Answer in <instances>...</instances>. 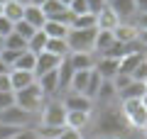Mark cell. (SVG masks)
<instances>
[{"mask_svg": "<svg viewBox=\"0 0 147 139\" xmlns=\"http://www.w3.org/2000/svg\"><path fill=\"white\" fill-rule=\"evenodd\" d=\"M42 32L49 37V39H66V34H69V27H66V25H61V22L47 20V22H44V27H42Z\"/></svg>", "mask_w": 147, "mask_h": 139, "instance_id": "22", "label": "cell"}, {"mask_svg": "<svg viewBox=\"0 0 147 139\" xmlns=\"http://www.w3.org/2000/svg\"><path fill=\"white\" fill-rule=\"evenodd\" d=\"M12 98H15V105H17V108H22L25 112H30V115H34V117H37V112L42 110L47 95L42 93V88L37 86V81H34L32 86L22 88V90H15V93H12Z\"/></svg>", "mask_w": 147, "mask_h": 139, "instance_id": "1", "label": "cell"}, {"mask_svg": "<svg viewBox=\"0 0 147 139\" xmlns=\"http://www.w3.org/2000/svg\"><path fill=\"white\" fill-rule=\"evenodd\" d=\"M44 3H47V0H30V5H37V7H42Z\"/></svg>", "mask_w": 147, "mask_h": 139, "instance_id": "42", "label": "cell"}, {"mask_svg": "<svg viewBox=\"0 0 147 139\" xmlns=\"http://www.w3.org/2000/svg\"><path fill=\"white\" fill-rule=\"evenodd\" d=\"M145 139H147V132H145Z\"/></svg>", "mask_w": 147, "mask_h": 139, "instance_id": "52", "label": "cell"}, {"mask_svg": "<svg viewBox=\"0 0 147 139\" xmlns=\"http://www.w3.org/2000/svg\"><path fill=\"white\" fill-rule=\"evenodd\" d=\"M108 7L115 12V17H118L120 22H130L132 17L137 15L135 0H108Z\"/></svg>", "mask_w": 147, "mask_h": 139, "instance_id": "8", "label": "cell"}, {"mask_svg": "<svg viewBox=\"0 0 147 139\" xmlns=\"http://www.w3.org/2000/svg\"><path fill=\"white\" fill-rule=\"evenodd\" d=\"M113 44H115V37H113V32H103V29H98V32H96V39H93V54L98 56V54H103L105 49H110Z\"/></svg>", "mask_w": 147, "mask_h": 139, "instance_id": "20", "label": "cell"}, {"mask_svg": "<svg viewBox=\"0 0 147 139\" xmlns=\"http://www.w3.org/2000/svg\"><path fill=\"white\" fill-rule=\"evenodd\" d=\"M120 112L125 117V122L132 129H145L147 122V108L142 105V100H120Z\"/></svg>", "mask_w": 147, "mask_h": 139, "instance_id": "4", "label": "cell"}, {"mask_svg": "<svg viewBox=\"0 0 147 139\" xmlns=\"http://www.w3.org/2000/svg\"><path fill=\"white\" fill-rule=\"evenodd\" d=\"M96 32L98 29H69V34H66L69 54H74V51H93Z\"/></svg>", "mask_w": 147, "mask_h": 139, "instance_id": "5", "label": "cell"}, {"mask_svg": "<svg viewBox=\"0 0 147 139\" xmlns=\"http://www.w3.org/2000/svg\"><path fill=\"white\" fill-rule=\"evenodd\" d=\"M0 15H3V7H0Z\"/></svg>", "mask_w": 147, "mask_h": 139, "instance_id": "51", "label": "cell"}, {"mask_svg": "<svg viewBox=\"0 0 147 139\" xmlns=\"http://www.w3.org/2000/svg\"><path fill=\"white\" fill-rule=\"evenodd\" d=\"M5 71H10V68H7V66H5L3 61H0V73H5Z\"/></svg>", "mask_w": 147, "mask_h": 139, "instance_id": "44", "label": "cell"}, {"mask_svg": "<svg viewBox=\"0 0 147 139\" xmlns=\"http://www.w3.org/2000/svg\"><path fill=\"white\" fill-rule=\"evenodd\" d=\"M118 17H115V12L110 10L108 5L105 7H100L98 12H96V29H103V32H113L118 27Z\"/></svg>", "mask_w": 147, "mask_h": 139, "instance_id": "14", "label": "cell"}, {"mask_svg": "<svg viewBox=\"0 0 147 139\" xmlns=\"http://www.w3.org/2000/svg\"><path fill=\"white\" fill-rule=\"evenodd\" d=\"M140 100H142V105H145V108H147V90H145V95H142Z\"/></svg>", "mask_w": 147, "mask_h": 139, "instance_id": "45", "label": "cell"}, {"mask_svg": "<svg viewBox=\"0 0 147 139\" xmlns=\"http://www.w3.org/2000/svg\"><path fill=\"white\" fill-rule=\"evenodd\" d=\"M69 12H71V15H91V12H88V5H86V0H71Z\"/></svg>", "mask_w": 147, "mask_h": 139, "instance_id": "31", "label": "cell"}, {"mask_svg": "<svg viewBox=\"0 0 147 139\" xmlns=\"http://www.w3.org/2000/svg\"><path fill=\"white\" fill-rule=\"evenodd\" d=\"M69 29H96V15H74Z\"/></svg>", "mask_w": 147, "mask_h": 139, "instance_id": "26", "label": "cell"}, {"mask_svg": "<svg viewBox=\"0 0 147 139\" xmlns=\"http://www.w3.org/2000/svg\"><path fill=\"white\" fill-rule=\"evenodd\" d=\"M130 22L137 27V32H145V29H147V12H137Z\"/></svg>", "mask_w": 147, "mask_h": 139, "instance_id": "34", "label": "cell"}, {"mask_svg": "<svg viewBox=\"0 0 147 139\" xmlns=\"http://www.w3.org/2000/svg\"><path fill=\"white\" fill-rule=\"evenodd\" d=\"M96 105H108V103H118V93H115V86L110 81H100L98 90H96V98H93Z\"/></svg>", "mask_w": 147, "mask_h": 139, "instance_id": "15", "label": "cell"}, {"mask_svg": "<svg viewBox=\"0 0 147 139\" xmlns=\"http://www.w3.org/2000/svg\"><path fill=\"white\" fill-rule=\"evenodd\" d=\"M137 44H140L142 51H147V29L145 32H137Z\"/></svg>", "mask_w": 147, "mask_h": 139, "instance_id": "40", "label": "cell"}, {"mask_svg": "<svg viewBox=\"0 0 147 139\" xmlns=\"http://www.w3.org/2000/svg\"><path fill=\"white\" fill-rule=\"evenodd\" d=\"M64 120H66V110L59 98H47L42 110L37 112V124L42 127H64Z\"/></svg>", "mask_w": 147, "mask_h": 139, "instance_id": "2", "label": "cell"}, {"mask_svg": "<svg viewBox=\"0 0 147 139\" xmlns=\"http://www.w3.org/2000/svg\"><path fill=\"white\" fill-rule=\"evenodd\" d=\"M22 12H25V7L20 5V3H12V0H7L5 5H3V17H5L7 22H20L22 20Z\"/></svg>", "mask_w": 147, "mask_h": 139, "instance_id": "24", "label": "cell"}, {"mask_svg": "<svg viewBox=\"0 0 147 139\" xmlns=\"http://www.w3.org/2000/svg\"><path fill=\"white\" fill-rule=\"evenodd\" d=\"M59 63H61V59L54 56V54H47V51L37 54V56H34V78H37V76H42V73L57 71Z\"/></svg>", "mask_w": 147, "mask_h": 139, "instance_id": "9", "label": "cell"}, {"mask_svg": "<svg viewBox=\"0 0 147 139\" xmlns=\"http://www.w3.org/2000/svg\"><path fill=\"white\" fill-rule=\"evenodd\" d=\"M47 41H49V37L44 34L42 29H37L34 34H32L30 39H27V51H30V54H34V56H37V54H42L44 49H47Z\"/></svg>", "mask_w": 147, "mask_h": 139, "instance_id": "21", "label": "cell"}, {"mask_svg": "<svg viewBox=\"0 0 147 139\" xmlns=\"http://www.w3.org/2000/svg\"><path fill=\"white\" fill-rule=\"evenodd\" d=\"M15 103V98H12V93H0V110H5L7 105Z\"/></svg>", "mask_w": 147, "mask_h": 139, "instance_id": "39", "label": "cell"}, {"mask_svg": "<svg viewBox=\"0 0 147 139\" xmlns=\"http://www.w3.org/2000/svg\"><path fill=\"white\" fill-rule=\"evenodd\" d=\"M34 83V73L30 71H10V86H12V93L15 90H22V88L32 86Z\"/></svg>", "mask_w": 147, "mask_h": 139, "instance_id": "19", "label": "cell"}, {"mask_svg": "<svg viewBox=\"0 0 147 139\" xmlns=\"http://www.w3.org/2000/svg\"><path fill=\"white\" fill-rule=\"evenodd\" d=\"M145 61V51H127L120 56V61H118V73H125V76H130L132 71L137 68V63Z\"/></svg>", "mask_w": 147, "mask_h": 139, "instance_id": "13", "label": "cell"}, {"mask_svg": "<svg viewBox=\"0 0 147 139\" xmlns=\"http://www.w3.org/2000/svg\"><path fill=\"white\" fill-rule=\"evenodd\" d=\"M59 100H61V105H64L66 112H93V108H96V103L88 98V95H84V93L66 90Z\"/></svg>", "mask_w": 147, "mask_h": 139, "instance_id": "6", "label": "cell"}, {"mask_svg": "<svg viewBox=\"0 0 147 139\" xmlns=\"http://www.w3.org/2000/svg\"><path fill=\"white\" fill-rule=\"evenodd\" d=\"M12 3H20L22 7H25V5H30V0H12Z\"/></svg>", "mask_w": 147, "mask_h": 139, "instance_id": "43", "label": "cell"}, {"mask_svg": "<svg viewBox=\"0 0 147 139\" xmlns=\"http://www.w3.org/2000/svg\"><path fill=\"white\" fill-rule=\"evenodd\" d=\"M7 34H12V22H7L5 17L0 15V37H3V39H5Z\"/></svg>", "mask_w": 147, "mask_h": 139, "instance_id": "38", "label": "cell"}, {"mask_svg": "<svg viewBox=\"0 0 147 139\" xmlns=\"http://www.w3.org/2000/svg\"><path fill=\"white\" fill-rule=\"evenodd\" d=\"M91 71H93V68H91ZM91 71H74L71 81H69V90H71V93H86Z\"/></svg>", "mask_w": 147, "mask_h": 139, "instance_id": "23", "label": "cell"}, {"mask_svg": "<svg viewBox=\"0 0 147 139\" xmlns=\"http://www.w3.org/2000/svg\"><path fill=\"white\" fill-rule=\"evenodd\" d=\"M10 71H30V73H34V54L22 51L20 56L15 59V63L10 66Z\"/></svg>", "mask_w": 147, "mask_h": 139, "instance_id": "25", "label": "cell"}, {"mask_svg": "<svg viewBox=\"0 0 147 139\" xmlns=\"http://www.w3.org/2000/svg\"><path fill=\"white\" fill-rule=\"evenodd\" d=\"M130 78H132V81H137V83H145V78H147V61L137 63V68L130 73Z\"/></svg>", "mask_w": 147, "mask_h": 139, "instance_id": "32", "label": "cell"}, {"mask_svg": "<svg viewBox=\"0 0 147 139\" xmlns=\"http://www.w3.org/2000/svg\"><path fill=\"white\" fill-rule=\"evenodd\" d=\"M145 88H147V78H145Z\"/></svg>", "mask_w": 147, "mask_h": 139, "instance_id": "49", "label": "cell"}, {"mask_svg": "<svg viewBox=\"0 0 147 139\" xmlns=\"http://www.w3.org/2000/svg\"><path fill=\"white\" fill-rule=\"evenodd\" d=\"M88 124H91V112H66L64 127L76 129V132H86Z\"/></svg>", "mask_w": 147, "mask_h": 139, "instance_id": "16", "label": "cell"}, {"mask_svg": "<svg viewBox=\"0 0 147 139\" xmlns=\"http://www.w3.org/2000/svg\"><path fill=\"white\" fill-rule=\"evenodd\" d=\"M57 139H86V137H84V132H76V129L61 127V132L57 134Z\"/></svg>", "mask_w": 147, "mask_h": 139, "instance_id": "33", "label": "cell"}, {"mask_svg": "<svg viewBox=\"0 0 147 139\" xmlns=\"http://www.w3.org/2000/svg\"><path fill=\"white\" fill-rule=\"evenodd\" d=\"M96 54L93 51H74V54H69L66 56V61H69V66L74 68V71H91V68L96 66Z\"/></svg>", "mask_w": 147, "mask_h": 139, "instance_id": "7", "label": "cell"}, {"mask_svg": "<svg viewBox=\"0 0 147 139\" xmlns=\"http://www.w3.org/2000/svg\"><path fill=\"white\" fill-rule=\"evenodd\" d=\"M113 37H115V41H120V44H135L137 41V27L132 25V22H118V27L113 29Z\"/></svg>", "mask_w": 147, "mask_h": 139, "instance_id": "12", "label": "cell"}, {"mask_svg": "<svg viewBox=\"0 0 147 139\" xmlns=\"http://www.w3.org/2000/svg\"><path fill=\"white\" fill-rule=\"evenodd\" d=\"M3 49H12V51H27V41L22 39L20 34H7L5 39H3Z\"/></svg>", "mask_w": 147, "mask_h": 139, "instance_id": "28", "label": "cell"}, {"mask_svg": "<svg viewBox=\"0 0 147 139\" xmlns=\"http://www.w3.org/2000/svg\"><path fill=\"white\" fill-rule=\"evenodd\" d=\"M12 32H15V34H20L22 39L27 41V39H30V37L34 34L37 29H34V27H30V25H27L25 20H20V22H15V25H12Z\"/></svg>", "mask_w": 147, "mask_h": 139, "instance_id": "29", "label": "cell"}, {"mask_svg": "<svg viewBox=\"0 0 147 139\" xmlns=\"http://www.w3.org/2000/svg\"><path fill=\"white\" fill-rule=\"evenodd\" d=\"M37 86L42 88V93L47 98H57L59 95V73L57 71H49V73H42V76L34 78Z\"/></svg>", "mask_w": 147, "mask_h": 139, "instance_id": "10", "label": "cell"}, {"mask_svg": "<svg viewBox=\"0 0 147 139\" xmlns=\"http://www.w3.org/2000/svg\"><path fill=\"white\" fill-rule=\"evenodd\" d=\"M0 49H3V37H0Z\"/></svg>", "mask_w": 147, "mask_h": 139, "instance_id": "48", "label": "cell"}, {"mask_svg": "<svg viewBox=\"0 0 147 139\" xmlns=\"http://www.w3.org/2000/svg\"><path fill=\"white\" fill-rule=\"evenodd\" d=\"M86 5H88V12H91V15H96L100 7L108 5V0H86Z\"/></svg>", "mask_w": 147, "mask_h": 139, "instance_id": "37", "label": "cell"}, {"mask_svg": "<svg viewBox=\"0 0 147 139\" xmlns=\"http://www.w3.org/2000/svg\"><path fill=\"white\" fill-rule=\"evenodd\" d=\"M135 7L137 12H147V0H135Z\"/></svg>", "mask_w": 147, "mask_h": 139, "instance_id": "41", "label": "cell"}, {"mask_svg": "<svg viewBox=\"0 0 147 139\" xmlns=\"http://www.w3.org/2000/svg\"><path fill=\"white\" fill-rule=\"evenodd\" d=\"M145 132H147V122H145Z\"/></svg>", "mask_w": 147, "mask_h": 139, "instance_id": "50", "label": "cell"}, {"mask_svg": "<svg viewBox=\"0 0 147 139\" xmlns=\"http://www.w3.org/2000/svg\"><path fill=\"white\" fill-rule=\"evenodd\" d=\"M5 3H7V0H0V7H3V5H5Z\"/></svg>", "mask_w": 147, "mask_h": 139, "instance_id": "47", "label": "cell"}, {"mask_svg": "<svg viewBox=\"0 0 147 139\" xmlns=\"http://www.w3.org/2000/svg\"><path fill=\"white\" fill-rule=\"evenodd\" d=\"M0 93H12V86H10V71L0 73Z\"/></svg>", "mask_w": 147, "mask_h": 139, "instance_id": "36", "label": "cell"}, {"mask_svg": "<svg viewBox=\"0 0 147 139\" xmlns=\"http://www.w3.org/2000/svg\"><path fill=\"white\" fill-rule=\"evenodd\" d=\"M98 86H100V76L96 71H91V78H88V86H86V93L84 95H88L91 100L96 98V90H98Z\"/></svg>", "mask_w": 147, "mask_h": 139, "instance_id": "30", "label": "cell"}, {"mask_svg": "<svg viewBox=\"0 0 147 139\" xmlns=\"http://www.w3.org/2000/svg\"><path fill=\"white\" fill-rule=\"evenodd\" d=\"M59 3H61L64 7H69V5H71V0H59Z\"/></svg>", "mask_w": 147, "mask_h": 139, "instance_id": "46", "label": "cell"}, {"mask_svg": "<svg viewBox=\"0 0 147 139\" xmlns=\"http://www.w3.org/2000/svg\"><path fill=\"white\" fill-rule=\"evenodd\" d=\"M145 83H137V81H130L123 90H118V103L120 100H140L142 95H145Z\"/></svg>", "mask_w": 147, "mask_h": 139, "instance_id": "18", "label": "cell"}, {"mask_svg": "<svg viewBox=\"0 0 147 139\" xmlns=\"http://www.w3.org/2000/svg\"><path fill=\"white\" fill-rule=\"evenodd\" d=\"M0 124H7V127H17V129H27V127H34L37 117L30 112H25L22 108H17L15 103L7 105L5 110H0Z\"/></svg>", "mask_w": 147, "mask_h": 139, "instance_id": "3", "label": "cell"}, {"mask_svg": "<svg viewBox=\"0 0 147 139\" xmlns=\"http://www.w3.org/2000/svg\"><path fill=\"white\" fill-rule=\"evenodd\" d=\"M130 81H132L130 76H125V73H118V76L113 78V81H110V83L115 86V93H118V90H123V88H125V86H127V83H130Z\"/></svg>", "mask_w": 147, "mask_h": 139, "instance_id": "35", "label": "cell"}, {"mask_svg": "<svg viewBox=\"0 0 147 139\" xmlns=\"http://www.w3.org/2000/svg\"><path fill=\"white\" fill-rule=\"evenodd\" d=\"M93 71L100 76V81H113L118 76V61L115 59H105V56H98L96 59V66Z\"/></svg>", "mask_w": 147, "mask_h": 139, "instance_id": "11", "label": "cell"}, {"mask_svg": "<svg viewBox=\"0 0 147 139\" xmlns=\"http://www.w3.org/2000/svg\"><path fill=\"white\" fill-rule=\"evenodd\" d=\"M44 51H47V54H54V56H59V59H66V56H69L66 39H49Z\"/></svg>", "mask_w": 147, "mask_h": 139, "instance_id": "27", "label": "cell"}, {"mask_svg": "<svg viewBox=\"0 0 147 139\" xmlns=\"http://www.w3.org/2000/svg\"><path fill=\"white\" fill-rule=\"evenodd\" d=\"M22 20H25L30 27H34V29H42V27H44V22H47V17H44L42 7H37V5H25Z\"/></svg>", "mask_w": 147, "mask_h": 139, "instance_id": "17", "label": "cell"}]
</instances>
